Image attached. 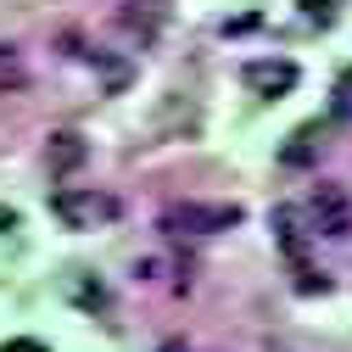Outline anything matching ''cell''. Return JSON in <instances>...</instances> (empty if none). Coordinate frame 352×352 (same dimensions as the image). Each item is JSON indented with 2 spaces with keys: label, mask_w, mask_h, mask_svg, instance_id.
I'll return each mask as SVG.
<instances>
[{
  "label": "cell",
  "mask_w": 352,
  "mask_h": 352,
  "mask_svg": "<svg viewBox=\"0 0 352 352\" xmlns=\"http://www.w3.org/2000/svg\"><path fill=\"white\" fill-rule=\"evenodd\" d=\"M314 151H319V129L307 123V129H296V135H291V146H285V162H291V168H302V162H314Z\"/></svg>",
  "instance_id": "8992f818"
},
{
  "label": "cell",
  "mask_w": 352,
  "mask_h": 352,
  "mask_svg": "<svg viewBox=\"0 0 352 352\" xmlns=\"http://www.w3.org/2000/svg\"><path fill=\"white\" fill-rule=\"evenodd\" d=\"M84 162V140L78 135H56L51 140V173H73Z\"/></svg>",
  "instance_id": "5b68a950"
},
{
  "label": "cell",
  "mask_w": 352,
  "mask_h": 352,
  "mask_svg": "<svg viewBox=\"0 0 352 352\" xmlns=\"http://www.w3.org/2000/svg\"><path fill=\"white\" fill-rule=\"evenodd\" d=\"M307 212H314V230L319 235H330V241L352 235V201H346L341 185H319L314 196H307Z\"/></svg>",
  "instance_id": "3957f363"
},
{
  "label": "cell",
  "mask_w": 352,
  "mask_h": 352,
  "mask_svg": "<svg viewBox=\"0 0 352 352\" xmlns=\"http://www.w3.org/2000/svg\"><path fill=\"white\" fill-rule=\"evenodd\" d=\"M336 118H352V78L336 90Z\"/></svg>",
  "instance_id": "30bf717a"
},
{
  "label": "cell",
  "mask_w": 352,
  "mask_h": 352,
  "mask_svg": "<svg viewBox=\"0 0 352 352\" xmlns=\"http://www.w3.org/2000/svg\"><path fill=\"white\" fill-rule=\"evenodd\" d=\"M302 12L314 17V23H330L336 17V0H302Z\"/></svg>",
  "instance_id": "ba28073f"
},
{
  "label": "cell",
  "mask_w": 352,
  "mask_h": 352,
  "mask_svg": "<svg viewBox=\"0 0 352 352\" xmlns=\"http://www.w3.org/2000/svg\"><path fill=\"white\" fill-rule=\"evenodd\" d=\"M157 352H190V346H185V341H162Z\"/></svg>",
  "instance_id": "8fae6325"
},
{
  "label": "cell",
  "mask_w": 352,
  "mask_h": 352,
  "mask_svg": "<svg viewBox=\"0 0 352 352\" xmlns=\"http://www.w3.org/2000/svg\"><path fill=\"white\" fill-rule=\"evenodd\" d=\"M241 78H246V90L252 96H263V101H274V96H291L296 90V62H285V56H263V62H246L241 67Z\"/></svg>",
  "instance_id": "277c9868"
},
{
  "label": "cell",
  "mask_w": 352,
  "mask_h": 352,
  "mask_svg": "<svg viewBox=\"0 0 352 352\" xmlns=\"http://www.w3.org/2000/svg\"><path fill=\"white\" fill-rule=\"evenodd\" d=\"M0 352H51V346H45V341H28V336H17V341H6Z\"/></svg>",
  "instance_id": "9c48e42d"
},
{
  "label": "cell",
  "mask_w": 352,
  "mask_h": 352,
  "mask_svg": "<svg viewBox=\"0 0 352 352\" xmlns=\"http://www.w3.org/2000/svg\"><path fill=\"white\" fill-rule=\"evenodd\" d=\"M51 212L67 230H96L107 218H118V201L101 196L96 185H62V190H51Z\"/></svg>",
  "instance_id": "6da1fadb"
},
{
  "label": "cell",
  "mask_w": 352,
  "mask_h": 352,
  "mask_svg": "<svg viewBox=\"0 0 352 352\" xmlns=\"http://www.w3.org/2000/svg\"><path fill=\"white\" fill-rule=\"evenodd\" d=\"M274 230H280L285 252H291V257H302V230H296V212H291V207H280V212H274Z\"/></svg>",
  "instance_id": "52a82bcc"
},
{
  "label": "cell",
  "mask_w": 352,
  "mask_h": 352,
  "mask_svg": "<svg viewBox=\"0 0 352 352\" xmlns=\"http://www.w3.org/2000/svg\"><path fill=\"white\" fill-rule=\"evenodd\" d=\"M241 207L235 201H179V207H168L162 224L173 235H218V230H235L241 224Z\"/></svg>",
  "instance_id": "7a4b0ae2"
}]
</instances>
